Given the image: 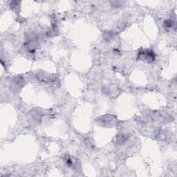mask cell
<instances>
[{
  "instance_id": "obj_1",
  "label": "cell",
  "mask_w": 177,
  "mask_h": 177,
  "mask_svg": "<svg viewBox=\"0 0 177 177\" xmlns=\"http://www.w3.org/2000/svg\"><path fill=\"white\" fill-rule=\"evenodd\" d=\"M156 55L152 50H144L140 51L138 54V59L142 60H146L148 62H152L155 60Z\"/></svg>"
},
{
  "instance_id": "obj_2",
  "label": "cell",
  "mask_w": 177,
  "mask_h": 177,
  "mask_svg": "<svg viewBox=\"0 0 177 177\" xmlns=\"http://www.w3.org/2000/svg\"><path fill=\"white\" fill-rule=\"evenodd\" d=\"M174 25V22H172V20H167V21H165L164 22V26L165 27L167 28H172Z\"/></svg>"
}]
</instances>
